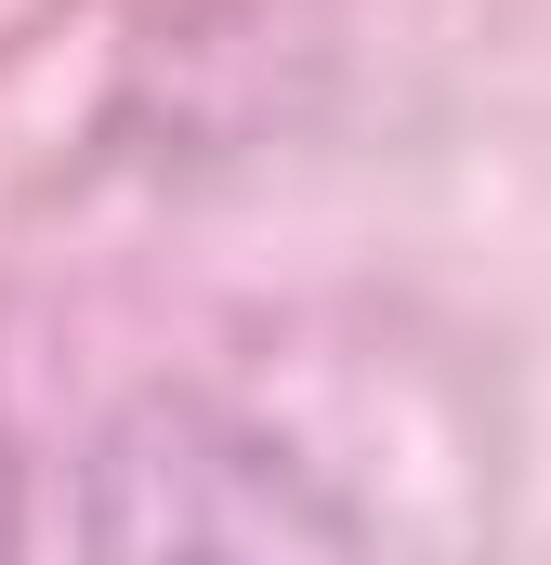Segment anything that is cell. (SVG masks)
<instances>
[{
    "instance_id": "cell-1",
    "label": "cell",
    "mask_w": 551,
    "mask_h": 565,
    "mask_svg": "<svg viewBox=\"0 0 551 565\" xmlns=\"http://www.w3.org/2000/svg\"><path fill=\"white\" fill-rule=\"evenodd\" d=\"M79 553L93 565H368L355 500L250 408L144 395L79 460Z\"/></svg>"
}]
</instances>
